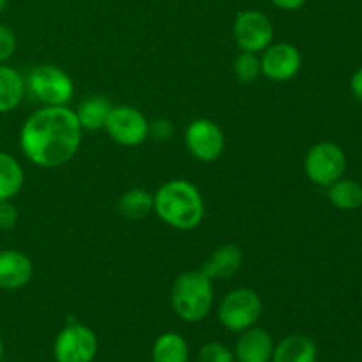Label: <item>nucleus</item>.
I'll return each mask as SVG.
<instances>
[{"mask_svg":"<svg viewBox=\"0 0 362 362\" xmlns=\"http://www.w3.org/2000/svg\"><path fill=\"white\" fill-rule=\"evenodd\" d=\"M18 223V211L11 200L0 202V230L14 228Z\"/></svg>","mask_w":362,"mask_h":362,"instance_id":"26","label":"nucleus"},{"mask_svg":"<svg viewBox=\"0 0 362 362\" xmlns=\"http://www.w3.org/2000/svg\"><path fill=\"white\" fill-rule=\"evenodd\" d=\"M186 147L193 158L202 163H212L221 158L225 151V133L221 127L209 119H197L187 126Z\"/></svg>","mask_w":362,"mask_h":362,"instance_id":"10","label":"nucleus"},{"mask_svg":"<svg viewBox=\"0 0 362 362\" xmlns=\"http://www.w3.org/2000/svg\"><path fill=\"white\" fill-rule=\"evenodd\" d=\"M346 156L339 145L332 141H320L306 152L304 172L308 179L320 187H329L345 173Z\"/></svg>","mask_w":362,"mask_h":362,"instance_id":"6","label":"nucleus"},{"mask_svg":"<svg viewBox=\"0 0 362 362\" xmlns=\"http://www.w3.org/2000/svg\"><path fill=\"white\" fill-rule=\"evenodd\" d=\"M274 341L265 329L251 327L240 332L233 346L237 362H271Z\"/></svg>","mask_w":362,"mask_h":362,"instance_id":"12","label":"nucleus"},{"mask_svg":"<svg viewBox=\"0 0 362 362\" xmlns=\"http://www.w3.org/2000/svg\"><path fill=\"white\" fill-rule=\"evenodd\" d=\"M34 265L25 253L18 250L0 251V288L20 290L30 283Z\"/></svg>","mask_w":362,"mask_h":362,"instance_id":"13","label":"nucleus"},{"mask_svg":"<svg viewBox=\"0 0 362 362\" xmlns=\"http://www.w3.org/2000/svg\"><path fill=\"white\" fill-rule=\"evenodd\" d=\"M81 129L74 110L67 106H42L35 110L20 129V148L39 168H59L76 156Z\"/></svg>","mask_w":362,"mask_h":362,"instance_id":"1","label":"nucleus"},{"mask_svg":"<svg viewBox=\"0 0 362 362\" xmlns=\"http://www.w3.org/2000/svg\"><path fill=\"white\" fill-rule=\"evenodd\" d=\"M154 211L165 225L180 232H189L204 221L205 202L193 182L172 179L154 193Z\"/></svg>","mask_w":362,"mask_h":362,"instance_id":"2","label":"nucleus"},{"mask_svg":"<svg viewBox=\"0 0 362 362\" xmlns=\"http://www.w3.org/2000/svg\"><path fill=\"white\" fill-rule=\"evenodd\" d=\"M329 200L341 211H356L362 205V186L357 180L339 179L327 187Z\"/></svg>","mask_w":362,"mask_h":362,"instance_id":"21","label":"nucleus"},{"mask_svg":"<svg viewBox=\"0 0 362 362\" xmlns=\"http://www.w3.org/2000/svg\"><path fill=\"white\" fill-rule=\"evenodd\" d=\"M16 34L7 25L0 23V64H7L16 52Z\"/></svg>","mask_w":362,"mask_h":362,"instance_id":"24","label":"nucleus"},{"mask_svg":"<svg viewBox=\"0 0 362 362\" xmlns=\"http://www.w3.org/2000/svg\"><path fill=\"white\" fill-rule=\"evenodd\" d=\"M318 350L306 334H288L274 345L271 362H317Z\"/></svg>","mask_w":362,"mask_h":362,"instance_id":"15","label":"nucleus"},{"mask_svg":"<svg viewBox=\"0 0 362 362\" xmlns=\"http://www.w3.org/2000/svg\"><path fill=\"white\" fill-rule=\"evenodd\" d=\"M233 39L240 52L262 53L274 39L271 18L258 9H246L233 21Z\"/></svg>","mask_w":362,"mask_h":362,"instance_id":"9","label":"nucleus"},{"mask_svg":"<svg viewBox=\"0 0 362 362\" xmlns=\"http://www.w3.org/2000/svg\"><path fill=\"white\" fill-rule=\"evenodd\" d=\"M170 303L180 320L197 324L211 313L214 304V285L202 271H186L173 281Z\"/></svg>","mask_w":362,"mask_h":362,"instance_id":"3","label":"nucleus"},{"mask_svg":"<svg viewBox=\"0 0 362 362\" xmlns=\"http://www.w3.org/2000/svg\"><path fill=\"white\" fill-rule=\"evenodd\" d=\"M262 74L271 81H288L299 74L303 57L290 42H271L260 55Z\"/></svg>","mask_w":362,"mask_h":362,"instance_id":"11","label":"nucleus"},{"mask_svg":"<svg viewBox=\"0 0 362 362\" xmlns=\"http://www.w3.org/2000/svg\"><path fill=\"white\" fill-rule=\"evenodd\" d=\"M4 357V343H2V338H0V361H2Z\"/></svg>","mask_w":362,"mask_h":362,"instance_id":"30","label":"nucleus"},{"mask_svg":"<svg viewBox=\"0 0 362 362\" xmlns=\"http://www.w3.org/2000/svg\"><path fill=\"white\" fill-rule=\"evenodd\" d=\"M25 184V172L18 159L0 151V202L13 200Z\"/></svg>","mask_w":362,"mask_h":362,"instance_id":"19","label":"nucleus"},{"mask_svg":"<svg viewBox=\"0 0 362 362\" xmlns=\"http://www.w3.org/2000/svg\"><path fill=\"white\" fill-rule=\"evenodd\" d=\"M233 74L243 83H251L257 80L262 74L260 55L250 52H243L240 55H237L233 60Z\"/></svg>","mask_w":362,"mask_h":362,"instance_id":"22","label":"nucleus"},{"mask_svg":"<svg viewBox=\"0 0 362 362\" xmlns=\"http://www.w3.org/2000/svg\"><path fill=\"white\" fill-rule=\"evenodd\" d=\"M278 9L281 11H297L308 2V0H271Z\"/></svg>","mask_w":362,"mask_h":362,"instance_id":"27","label":"nucleus"},{"mask_svg":"<svg viewBox=\"0 0 362 362\" xmlns=\"http://www.w3.org/2000/svg\"><path fill=\"white\" fill-rule=\"evenodd\" d=\"M98 336L83 324H67L53 343L57 362H94L98 356Z\"/></svg>","mask_w":362,"mask_h":362,"instance_id":"7","label":"nucleus"},{"mask_svg":"<svg viewBox=\"0 0 362 362\" xmlns=\"http://www.w3.org/2000/svg\"><path fill=\"white\" fill-rule=\"evenodd\" d=\"M243 262L244 257L239 246H235V244H223L202 265L200 271L212 283L221 281V279H230L232 276H235L240 271V267H243Z\"/></svg>","mask_w":362,"mask_h":362,"instance_id":"14","label":"nucleus"},{"mask_svg":"<svg viewBox=\"0 0 362 362\" xmlns=\"http://www.w3.org/2000/svg\"><path fill=\"white\" fill-rule=\"evenodd\" d=\"M148 136L156 141H168L173 138V124L166 119H156L148 124Z\"/></svg>","mask_w":362,"mask_h":362,"instance_id":"25","label":"nucleus"},{"mask_svg":"<svg viewBox=\"0 0 362 362\" xmlns=\"http://www.w3.org/2000/svg\"><path fill=\"white\" fill-rule=\"evenodd\" d=\"M113 105L108 98L95 94L85 98L74 110V113H76V119L83 131H101L105 129Z\"/></svg>","mask_w":362,"mask_h":362,"instance_id":"16","label":"nucleus"},{"mask_svg":"<svg viewBox=\"0 0 362 362\" xmlns=\"http://www.w3.org/2000/svg\"><path fill=\"white\" fill-rule=\"evenodd\" d=\"M27 92L45 106H67L74 95L73 78L59 66L41 64L28 73Z\"/></svg>","mask_w":362,"mask_h":362,"instance_id":"4","label":"nucleus"},{"mask_svg":"<svg viewBox=\"0 0 362 362\" xmlns=\"http://www.w3.org/2000/svg\"><path fill=\"white\" fill-rule=\"evenodd\" d=\"M350 90L356 95V99H359L362 103V67L354 73L352 80H350Z\"/></svg>","mask_w":362,"mask_h":362,"instance_id":"28","label":"nucleus"},{"mask_svg":"<svg viewBox=\"0 0 362 362\" xmlns=\"http://www.w3.org/2000/svg\"><path fill=\"white\" fill-rule=\"evenodd\" d=\"M148 120L131 105H113L105 131L122 147H138L148 138Z\"/></svg>","mask_w":362,"mask_h":362,"instance_id":"8","label":"nucleus"},{"mask_svg":"<svg viewBox=\"0 0 362 362\" xmlns=\"http://www.w3.org/2000/svg\"><path fill=\"white\" fill-rule=\"evenodd\" d=\"M198 362H237L233 350L219 341L205 343L198 352Z\"/></svg>","mask_w":362,"mask_h":362,"instance_id":"23","label":"nucleus"},{"mask_svg":"<svg viewBox=\"0 0 362 362\" xmlns=\"http://www.w3.org/2000/svg\"><path fill=\"white\" fill-rule=\"evenodd\" d=\"M189 346L179 332H163L152 346V362H187Z\"/></svg>","mask_w":362,"mask_h":362,"instance_id":"18","label":"nucleus"},{"mask_svg":"<svg viewBox=\"0 0 362 362\" xmlns=\"http://www.w3.org/2000/svg\"><path fill=\"white\" fill-rule=\"evenodd\" d=\"M6 6H7V0H0V13L6 9Z\"/></svg>","mask_w":362,"mask_h":362,"instance_id":"29","label":"nucleus"},{"mask_svg":"<svg viewBox=\"0 0 362 362\" xmlns=\"http://www.w3.org/2000/svg\"><path fill=\"white\" fill-rule=\"evenodd\" d=\"M27 92L25 78L20 71L7 64H0V115L16 110Z\"/></svg>","mask_w":362,"mask_h":362,"instance_id":"17","label":"nucleus"},{"mask_svg":"<svg viewBox=\"0 0 362 362\" xmlns=\"http://www.w3.org/2000/svg\"><path fill=\"white\" fill-rule=\"evenodd\" d=\"M264 313L260 296L251 288H235L226 293L218 306V318L223 327L230 332L247 331L255 327Z\"/></svg>","mask_w":362,"mask_h":362,"instance_id":"5","label":"nucleus"},{"mask_svg":"<svg viewBox=\"0 0 362 362\" xmlns=\"http://www.w3.org/2000/svg\"><path fill=\"white\" fill-rule=\"evenodd\" d=\"M119 211L124 218L133 221L144 219L154 211V194L144 187H133L120 197Z\"/></svg>","mask_w":362,"mask_h":362,"instance_id":"20","label":"nucleus"}]
</instances>
